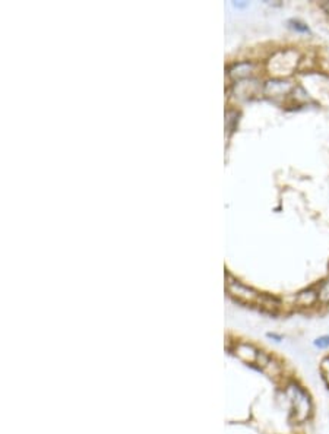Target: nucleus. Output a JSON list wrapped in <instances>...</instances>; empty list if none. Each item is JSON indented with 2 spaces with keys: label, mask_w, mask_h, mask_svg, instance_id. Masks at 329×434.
<instances>
[{
  "label": "nucleus",
  "mask_w": 329,
  "mask_h": 434,
  "mask_svg": "<svg viewBox=\"0 0 329 434\" xmlns=\"http://www.w3.org/2000/svg\"><path fill=\"white\" fill-rule=\"evenodd\" d=\"M284 396L290 404V418L295 424L306 423L313 414V400L309 392L295 382L287 383Z\"/></svg>",
  "instance_id": "f257e3e1"
},
{
  "label": "nucleus",
  "mask_w": 329,
  "mask_h": 434,
  "mask_svg": "<svg viewBox=\"0 0 329 434\" xmlns=\"http://www.w3.org/2000/svg\"><path fill=\"white\" fill-rule=\"evenodd\" d=\"M278 60L271 57V60L268 61V69L274 72L277 76H285L290 75L298 64V53L294 50H285V51H278L275 54Z\"/></svg>",
  "instance_id": "f03ea898"
},
{
  "label": "nucleus",
  "mask_w": 329,
  "mask_h": 434,
  "mask_svg": "<svg viewBox=\"0 0 329 434\" xmlns=\"http://www.w3.org/2000/svg\"><path fill=\"white\" fill-rule=\"evenodd\" d=\"M293 89H294V85L281 78H275L265 84V94L268 97H284V96H288Z\"/></svg>",
  "instance_id": "7ed1b4c3"
},
{
  "label": "nucleus",
  "mask_w": 329,
  "mask_h": 434,
  "mask_svg": "<svg viewBox=\"0 0 329 434\" xmlns=\"http://www.w3.org/2000/svg\"><path fill=\"white\" fill-rule=\"evenodd\" d=\"M295 303H297V306H300V307H312V306L318 304L319 303L318 286L306 288V290L298 293L297 297H295Z\"/></svg>",
  "instance_id": "20e7f679"
},
{
  "label": "nucleus",
  "mask_w": 329,
  "mask_h": 434,
  "mask_svg": "<svg viewBox=\"0 0 329 434\" xmlns=\"http://www.w3.org/2000/svg\"><path fill=\"white\" fill-rule=\"evenodd\" d=\"M236 353H237V355L241 357L243 361L250 363V364L258 363L259 355H260V351L256 350V348H255L253 345H250V344H241V345L237 347Z\"/></svg>",
  "instance_id": "39448f33"
},
{
  "label": "nucleus",
  "mask_w": 329,
  "mask_h": 434,
  "mask_svg": "<svg viewBox=\"0 0 329 434\" xmlns=\"http://www.w3.org/2000/svg\"><path fill=\"white\" fill-rule=\"evenodd\" d=\"M253 69H255V66L252 64H249V61H245V64L236 65L234 71H231L230 75L234 76V78H238V79H241V78H249L252 75Z\"/></svg>",
  "instance_id": "423d86ee"
},
{
  "label": "nucleus",
  "mask_w": 329,
  "mask_h": 434,
  "mask_svg": "<svg viewBox=\"0 0 329 434\" xmlns=\"http://www.w3.org/2000/svg\"><path fill=\"white\" fill-rule=\"evenodd\" d=\"M318 291H319V303L323 306H329V276L318 284Z\"/></svg>",
  "instance_id": "0eeeda50"
},
{
  "label": "nucleus",
  "mask_w": 329,
  "mask_h": 434,
  "mask_svg": "<svg viewBox=\"0 0 329 434\" xmlns=\"http://www.w3.org/2000/svg\"><path fill=\"white\" fill-rule=\"evenodd\" d=\"M313 345L320 350V351H328L329 350V333L320 335L313 340Z\"/></svg>",
  "instance_id": "6e6552de"
},
{
  "label": "nucleus",
  "mask_w": 329,
  "mask_h": 434,
  "mask_svg": "<svg viewBox=\"0 0 329 434\" xmlns=\"http://www.w3.org/2000/svg\"><path fill=\"white\" fill-rule=\"evenodd\" d=\"M320 373H322V378H323L325 383L329 386V355H326L320 361Z\"/></svg>",
  "instance_id": "1a4fd4ad"
},
{
  "label": "nucleus",
  "mask_w": 329,
  "mask_h": 434,
  "mask_svg": "<svg viewBox=\"0 0 329 434\" xmlns=\"http://www.w3.org/2000/svg\"><path fill=\"white\" fill-rule=\"evenodd\" d=\"M290 24H293L291 28H294V29H297V31H300V33H309L308 25H305V24H302V22H298V21H290Z\"/></svg>",
  "instance_id": "9d476101"
}]
</instances>
